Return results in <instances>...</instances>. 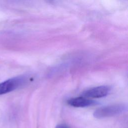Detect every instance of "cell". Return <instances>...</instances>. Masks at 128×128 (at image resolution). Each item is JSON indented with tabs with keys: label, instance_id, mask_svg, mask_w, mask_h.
<instances>
[{
	"label": "cell",
	"instance_id": "1",
	"mask_svg": "<svg viewBox=\"0 0 128 128\" xmlns=\"http://www.w3.org/2000/svg\"><path fill=\"white\" fill-rule=\"evenodd\" d=\"M127 110V106L124 104H116L102 106L96 109L94 112V116L96 118H104L114 116Z\"/></svg>",
	"mask_w": 128,
	"mask_h": 128
},
{
	"label": "cell",
	"instance_id": "2",
	"mask_svg": "<svg viewBox=\"0 0 128 128\" xmlns=\"http://www.w3.org/2000/svg\"><path fill=\"white\" fill-rule=\"evenodd\" d=\"M26 78L23 76L9 78L0 83V95L11 92L24 84Z\"/></svg>",
	"mask_w": 128,
	"mask_h": 128
},
{
	"label": "cell",
	"instance_id": "3",
	"mask_svg": "<svg viewBox=\"0 0 128 128\" xmlns=\"http://www.w3.org/2000/svg\"><path fill=\"white\" fill-rule=\"evenodd\" d=\"M110 88L106 86H102L90 88L82 94V96L86 98H100L105 96L110 92Z\"/></svg>",
	"mask_w": 128,
	"mask_h": 128
},
{
	"label": "cell",
	"instance_id": "4",
	"mask_svg": "<svg viewBox=\"0 0 128 128\" xmlns=\"http://www.w3.org/2000/svg\"><path fill=\"white\" fill-rule=\"evenodd\" d=\"M70 106L76 108H84L95 105L96 102L84 96H80L70 98L67 101Z\"/></svg>",
	"mask_w": 128,
	"mask_h": 128
},
{
	"label": "cell",
	"instance_id": "5",
	"mask_svg": "<svg viewBox=\"0 0 128 128\" xmlns=\"http://www.w3.org/2000/svg\"><path fill=\"white\" fill-rule=\"evenodd\" d=\"M55 128H70L65 124H60L56 126Z\"/></svg>",
	"mask_w": 128,
	"mask_h": 128
}]
</instances>
